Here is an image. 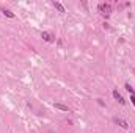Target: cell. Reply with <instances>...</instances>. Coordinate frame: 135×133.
<instances>
[{"mask_svg":"<svg viewBox=\"0 0 135 133\" xmlns=\"http://www.w3.org/2000/svg\"><path fill=\"white\" fill-rule=\"evenodd\" d=\"M2 13H3V14H5L6 17H10V19H14V13H11L10 10H3Z\"/></svg>","mask_w":135,"mask_h":133,"instance_id":"obj_7","label":"cell"},{"mask_svg":"<svg viewBox=\"0 0 135 133\" xmlns=\"http://www.w3.org/2000/svg\"><path fill=\"white\" fill-rule=\"evenodd\" d=\"M53 6H55V8L57 10H58L60 13H66V10H65V6H63L60 2H53Z\"/></svg>","mask_w":135,"mask_h":133,"instance_id":"obj_6","label":"cell"},{"mask_svg":"<svg viewBox=\"0 0 135 133\" xmlns=\"http://www.w3.org/2000/svg\"><path fill=\"white\" fill-rule=\"evenodd\" d=\"M115 122H116L121 128H129V124H127V121H124V119H121V117H115Z\"/></svg>","mask_w":135,"mask_h":133,"instance_id":"obj_3","label":"cell"},{"mask_svg":"<svg viewBox=\"0 0 135 133\" xmlns=\"http://www.w3.org/2000/svg\"><path fill=\"white\" fill-rule=\"evenodd\" d=\"M41 38L44 39L46 42H52V41L55 39V36H53V34H50L49 31H42V33H41Z\"/></svg>","mask_w":135,"mask_h":133,"instance_id":"obj_2","label":"cell"},{"mask_svg":"<svg viewBox=\"0 0 135 133\" xmlns=\"http://www.w3.org/2000/svg\"><path fill=\"white\" fill-rule=\"evenodd\" d=\"M53 107H55L57 110H61V111H68V113H69V108L66 107V105H63V103H53Z\"/></svg>","mask_w":135,"mask_h":133,"instance_id":"obj_5","label":"cell"},{"mask_svg":"<svg viewBox=\"0 0 135 133\" xmlns=\"http://www.w3.org/2000/svg\"><path fill=\"white\" fill-rule=\"evenodd\" d=\"M130 100H132V103H133V107H135V94H133V96H130Z\"/></svg>","mask_w":135,"mask_h":133,"instance_id":"obj_9","label":"cell"},{"mask_svg":"<svg viewBox=\"0 0 135 133\" xmlns=\"http://www.w3.org/2000/svg\"><path fill=\"white\" fill-rule=\"evenodd\" d=\"M126 89H127V93H130V96L135 94V91H133V88L130 86V83H126Z\"/></svg>","mask_w":135,"mask_h":133,"instance_id":"obj_8","label":"cell"},{"mask_svg":"<svg viewBox=\"0 0 135 133\" xmlns=\"http://www.w3.org/2000/svg\"><path fill=\"white\" fill-rule=\"evenodd\" d=\"M113 97H115V99H116V100H118L119 103H121V105H124V103H126V100L123 99V96H121V94H119V93H118V91H116V89H115V91H113Z\"/></svg>","mask_w":135,"mask_h":133,"instance_id":"obj_4","label":"cell"},{"mask_svg":"<svg viewBox=\"0 0 135 133\" xmlns=\"http://www.w3.org/2000/svg\"><path fill=\"white\" fill-rule=\"evenodd\" d=\"M99 8V11H101V14L102 16H105V17H109L110 16V13H112V6L109 5V3H101L97 6Z\"/></svg>","mask_w":135,"mask_h":133,"instance_id":"obj_1","label":"cell"}]
</instances>
